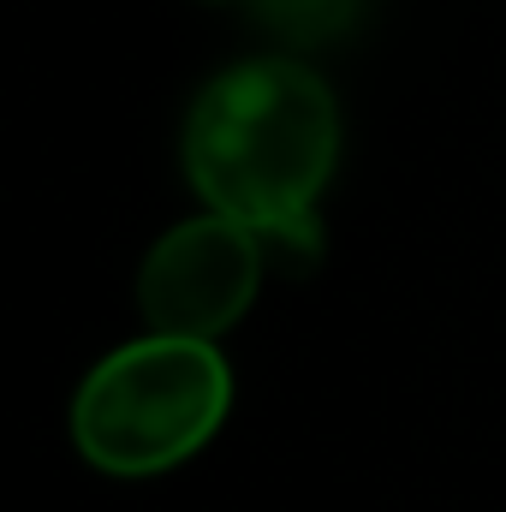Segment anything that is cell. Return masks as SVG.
<instances>
[{"label":"cell","instance_id":"obj_3","mask_svg":"<svg viewBox=\"0 0 506 512\" xmlns=\"http://www.w3.org/2000/svg\"><path fill=\"white\" fill-rule=\"evenodd\" d=\"M262 286V233L233 215H197L167 227L137 268V310L155 334L221 340L239 328Z\"/></svg>","mask_w":506,"mask_h":512},{"label":"cell","instance_id":"obj_2","mask_svg":"<svg viewBox=\"0 0 506 512\" xmlns=\"http://www.w3.org/2000/svg\"><path fill=\"white\" fill-rule=\"evenodd\" d=\"M233 411V364L215 340L143 334L108 352L72 399V441L102 477L143 483L197 459Z\"/></svg>","mask_w":506,"mask_h":512},{"label":"cell","instance_id":"obj_1","mask_svg":"<svg viewBox=\"0 0 506 512\" xmlns=\"http://www.w3.org/2000/svg\"><path fill=\"white\" fill-rule=\"evenodd\" d=\"M179 155L215 215L245 221L262 245L322 251L316 203L340 161V108L310 66L262 54L215 72L185 114Z\"/></svg>","mask_w":506,"mask_h":512},{"label":"cell","instance_id":"obj_4","mask_svg":"<svg viewBox=\"0 0 506 512\" xmlns=\"http://www.w3.org/2000/svg\"><path fill=\"white\" fill-rule=\"evenodd\" d=\"M358 12H364V0H256V18L292 48H322V42L346 36L358 24Z\"/></svg>","mask_w":506,"mask_h":512}]
</instances>
